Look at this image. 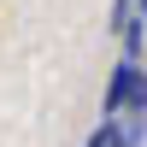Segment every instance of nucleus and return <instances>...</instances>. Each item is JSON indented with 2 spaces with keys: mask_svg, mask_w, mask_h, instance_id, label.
<instances>
[{
  "mask_svg": "<svg viewBox=\"0 0 147 147\" xmlns=\"http://www.w3.org/2000/svg\"><path fill=\"white\" fill-rule=\"evenodd\" d=\"M136 106H147V71H141V59H118L112 82H106V100H100V124L136 112Z\"/></svg>",
  "mask_w": 147,
  "mask_h": 147,
  "instance_id": "f257e3e1",
  "label": "nucleus"
},
{
  "mask_svg": "<svg viewBox=\"0 0 147 147\" xmlns=\"http://www.w3.org/2000/svg\"><path fill=\"white\" fill-rule=\"evenodd\" d=\"M112 141H118V147H147V106L112 118Z\"/></svg>",
  "mask_w": 147,
  "mask_h": 147,
  "instance_id": "f03ea898",
  "label": "nucleus"
},
{
  "mask_svg": "<svg viewBox=\"0 0 147 147\" xmlns=\"http://www.w3.org/2000/svg\"><path fill=\"white\" fill-rule=\"evenodd\" d=\"M88 147H118V141H112V124H100V129H94V136H88Z\"/></svg>",
  "mask_w": 147,
  "mask_h": 147,
  "instance_id": "7ed1b4c3",
  "label": "nucleus"
}]
</instances>
